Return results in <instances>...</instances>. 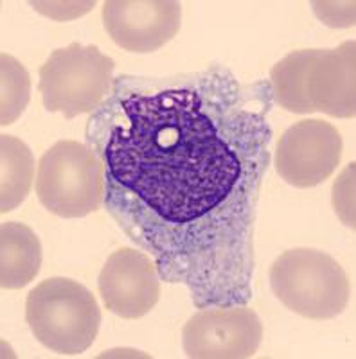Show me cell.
Masks as SVG:
<instances>
[{
	"mask_svg": "<svg viewBox=\"0 0 356 359\" xmlns=\"http://www.w3.org/2000/svg\"><path fill=\"white\" fill-rule=\"evenodd\" d=\"M275 297L308 320H331L348 307L351 284L344 268L326 252L288 250L270 266Z\"/></svg>",
	"mask_w": 356,
	"mask_h": 359,
	"instance_id": "obj_4",
	"label": "cell"
},
{
	"mask_svg": "<svg viewBox=\"0 0 356 359\" xmlns=\"http://www.w3.org/2000/svg\"><path fill=\"white\" fill-rule=\"evenodd\" d=\"M342 156V137L333 124L306 118L279 137L275 171L286 184L315 187L335 172Z\"/></svg>",
	"mask_w": 356,
	"mask_h": 359,
	"instance_id": "obj_8",
	"label": "cell"
},
{
	"mask_svg": "<svg viewBox=\"0 0 356 359\" xmlns=\"http://www.w3.org/2000/svg\"><path fill=\"white\" fill-rule=\"evenodd\" d=\"M33 153L13 135H0V212H11L33 187Z\"/></svg>",
	"mask_w": 356,
	"mask_h": 359,
	"instance_id": "obj_12",
	"label": "cell"
},
{
	"mask_svg": "<svg viewBox=\"0 0 356 359\" xmlns=\"http://www.w3.org/2000/svg\"><path fill=\"white\" fill-rule=\"evenodd\" d=\"M25 322L46 348L56 354L78 355L98 338L101 309L83 284L53 277L27 294Z\"/></svg>",
	"mask_w": 356,
	"mask_h": 359,
	"instance_id": "obj_3",
	"label": "cell"
},
{
	"mask_svg": "<svg viewBox=\"0 0 356 359\" xmlns=\"http://www.w3.org/2000/svg\"><path fill=\"white\" fill-rule=\"evenodd\" d=\"M268 79L237 81L211 65L171 76L114 78L85 144L105 165V207L160 280L198 309L249 306L256 219L272 163Z\"/></svg>",
	"mask_w": 356,
	"mask_h": 359,
	"instance_id": "obj_1",
	"label": "cell"
},
{
	"mask_svg": "<svg viewBox=\"0 0 356 359\" xmlns=\"http://www.w3.org/2000/svg\"><path fill=\"white\" fill-rule=\"evenodd\" d=\"M272 101L290 114H356V43L336 49H303L286 54L270 70Z\"/></svg>",
	"mask_w": 356,
	"mask_h": 359,
	"instance_id": "obj_2",
	"label": "cell"
},
{
	"mask_svg": "<svg viewBox=\"0 0 356 359\" xmlns=\"http://www.w3.org/2000/svg\"><path fill=\"white\" fill-rule=\"evenodd\" d=\"M41 266V245L27 224L8 221L0 229V286L22 290L38 275Z\"/></svg>",
	"mask_w": 356,
	"mask_h": 359,
	"instance_id": "obj_11",
	"label": "cell"
},
{
	"mask_svg": "<svg viewBox=\"0 0 356 359\" xmlns=\"http://www.w3.org/2000/svg\"><path fill=\"white\" fill-rule=\"evenodd\" d=\"M355 162L342 171L333 185V207L345 226L355 229Z\"/></svg>",
	"mask_w": 356,
	"mask_h": 359,
	"instance_id": "obj_14",
	"label": "cell"
},
{
	"mask_svg": "<svg viewBox=\"0 0 356 359\" xmlns=\"http://www.w3.org/2000/svg\"><path fill=\"white\" fill-rule=\"evenodd\" d=\"M99 294L110 313L123 320L143 318L160 298V277L150 255L136 248H119L103 266Z\"/></svg>",
	"mask_w": 356,
	"mask_h": 359,
	"instance_id": "obj_10",
	"label": "cell"
},
{
	"mask_svg": "<svg viewBox=\"0 0 356 359\" xmlns=\"http://www.w3.org/2000/svg\"><path fill=\"white\" fill-rule=\"evenodd\" d=\"M313 8H315L317 15H328V13H331V17L322 20L326 25H331V27H349V25H355V15H340L335 9L329 8L328 2H313Z\"/></svg>",
	"mask_w": 356,
	"mask_h": 359,
	"instance_id": "obj_15",
	"label": "cell"
},
{
	"mask_svg": "<svg viewBox=\"0 0 356 359\" xmlns=\"http://www.w3.org/2000/svg\"><path fill=\"white\" fill-rule=\"evenodd\" d=\"M38 200L63 219L85 217L105 203V165L88 144L60 140L49 147L37 175Z\"/></svg>",
	"mask_w": 356,
	"mask_h": 359,
	"instance_id": "obj_6",
	"label": "cell"
},
{
	"mask_svg": "<svg viewBox=\"0 0 356 359\" xmlns=\"http://www.w3.org/2000/svg\"><path fill=\"white\" fill-rule=\"evenodd\" d=\"M0 70H2L0 124L9 126L24 114L29 99H31V78L17 57L6 53L0 56Z\"/></svg>",
	"mask_w": 356,
	"mask_h": 359,
	"instance_id": "obj_13",
	"label": "cell"
},
{
	"mask_svg": "<svg viewBox=\"0 0 356 359\" xmlns=\"http://www.w3.org/2000/svg\"><path fill=\"white\" fill-rule=\"evenodd\" d=\"M101 15L115 45L128 53L147 54L176 36L182 4L176 0H108Z\"/></svg>",
	"mask_w": 356,
	"mask_h": 359,
	"instance_id": "obj_9",
	"label": "cell"
},
{
	"mask_svg": "<svg viewBox=\"0 0 356 359\" xmlns=\"http://www.w3.org/2000/svg\"><path fill=\"white\" fill-rule=\"evenodd\" d=\"M263 341V323L249 306H211L182 329V347L192 359L252 358Z\"/></svg>",
	"mask_w": 356,
	"mask_h": 359,
	"instance_id": "obj_7",
	"label": "cell"
},
{
	"mask_svg": "<svg viewBox=\"0 0 356 359\" xmlns=\"http://www.w3.org/2000/svg\"><path fill=\"white\" fill-rule=\"evenodd\" d=\"M115 62L99 50L98 45L74 41L65 49L51 53L40 67L38 92L49 114L74 118L94 114L110 95Z\"/></svg>",
	"mask_w": 356,
	"mask_h": 359,
	"instance_id": "obj_5",
	"label": "cell"
}]
</instances>
